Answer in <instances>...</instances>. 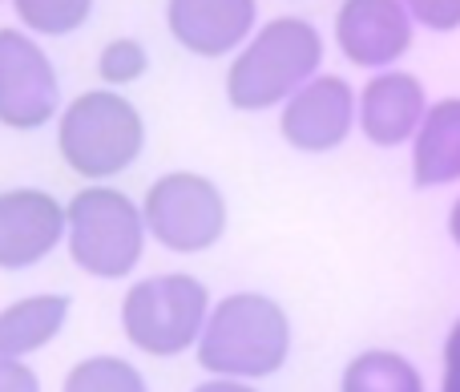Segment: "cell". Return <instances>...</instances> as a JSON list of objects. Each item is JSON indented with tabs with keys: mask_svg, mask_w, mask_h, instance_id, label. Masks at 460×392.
<instances>
[{
	"mask_svg": "<svg viewBox=\"0 0 460 392\" xmlns=\"http://www.w3.org/2000/svg\"><path fill=\"white\" fill-rule=\"evenodd\" d=\"M190 392H259V388H251L246 380H234V377H210V380H202V385L190 388Z\"/></svg>",
	"mask_w": 460,
	"mask_h": 392,
	"instance_id": "cell-22",
	"label": "cell"
},
{
	"mask_svg": "<svg viewBox=\"0 0 460 392\" xmlns=\"http://www.w3.org/2000/svg\"><path fill=\"white\" fill-rule=\"evenodd\" d=\"M323 65V37L303 16H275L246 37L226 69V102L243 113L283 105Z\"/></svg>",
	"mask_w": 460,
	"mask_h": 392,
	"instance_id": "cell-2",
	"label": "cell"
},
{
	"mask_svg": "<svg viewBox=\"0 0 460 392\" xmlns=\"http://www.w3.org/2000/svg\"><path fill=\"white\" fill-rule=\"evenodd\" d=\"M194 348H199V364L210 377L262 380L287 364L291 320L270 296L234 291L210 307Z\"/></svg>",
	"mask_w": 460,
	"mask_h": 392,
	"instance_id": "cell-1",
	"label": "cell"
},
{
	"mask_svg": "<svg viewBox=\"0 0 460 392\" xmlns=\"http://www.w3.org/2000/svg\"><path fill=\"white\" fill-rule=\"evenodd\" d=\"M356 126V94L335 73H315L307 85H299L283 102L279 129L303 154H327L343 146V138Z\"/></svg>",
	"mask_w": 460,
	"mask_h": 392,
	"instance_id": "cell-8",
	"label": "cell"
},
{
	"mask_svg": "<svg viewBox=\"0 0 460 392\" xmlns=\"http://www.w3.org/2000/svg\"><path fill=\"white\" fill-rule=\"evenodd\" d=\"M440 392H460V320L448 328V340H445V380H440Z\"/></svg>",
	"mask_w": 460,
	"mask_h": 392,
	"instance_id": "cell-21",
	"label": "cell"
},
{
	"mask_svg": "<svg viewBox=\"0 0 460 392\" xmlns=\"http://www.w3.org/2000/svg\"><path fill=\"white\" fill-rule=\"evenodd\" d=\"M69 259L93 280H126L146 251V218L118 186L89 183L65 202Z\"/></svg>",
	"mask_w": 460,
	"mask_h": 392,
	"instance_id": "cell-4",
	"label": "cell"
},
{
	"mask_svg": "<svg viewBox=\"0 0 460 392\" xmlns=\"http://www.w3.org/2000/svg\"><path fill=\"white\" fill-rule=\"evenodd\" d=\"M412 24H424L432 32L460 29V0H404Z\"/></svg>",
	"mask_w": 460,
	"mask_h": 392,
	"instance_id": "cell-19",
	"label": "cell"
},
{
	"mask_svg": "<svg viewBox=\"0 0 460 392\" xmlns=\"http://www.w3.org/2000/svg\"><path fill=\"white\" fill-rule=\"evenodd\" d=\"M210 316V291L194 275H150L137 280L121 299L126 340L146 356H182L199 344L202 324Z\"/></svg>",
	"mask_w": 460,
	"mask_h": 392,
	"instance_id": "cell-5",
	"label": "cell"
},
{
	"mask_svg": "<svg viewBox=\"0 0 460 392\" xmlns=\"http://www.w3.org/2000/svg\"><path fill=\"white\" fill-rule=\"evenodd\" d=\"M146 69H150V53H146V45L142 40H134V37L110 40V45L102 49V57H97V73H102V81L110 89L134 85Z\"/></svg>",
	"mask_w": 460,
	"mask_h": 392,
	"instance_id": "cell-18",
	"label": "cell"
},
{
	"mask_svg": "<svg viewBox=\"0 0 460 392\" xmlns=\"http://www.w3.org/2000/svg\"><path fill=\"white\" fill-rule=\"evenodd\" d=\"M254 0H166V24L194 57H226L254 32Z\"/></svg>",
	"mask_w": 460,
	"mask_h": 392,
	"instance_id": "cell-12",
	"label": "cell"
},
{
	"mask_svg": "<svg viewBox=\"0 0 460 392\" xmlns=\"http://www.w3.org/2000/svg\"><path fill=\"white\" fill-rule=\"evenodd\" d=\"M146 146V121L118 89H89L73 97L57 121V154L85 183L118 178Z\"/></svg>",
	"mask_w": 460,
	"mask_h": 392,
	"instance_id": "cell-3",
	"label": "cell"
},
{
	"mask_svg": "<svg viewBox=\"0 0 460 392\" xmlns=\"http://www.w3.org/2000/svg\"><path fill=\"white\" fill-rule=\"evenodd\" d=\"M61 392H150V385L121 356H85L69 369Z\"/></svg>",
	"mask_w": 460,
	"mask_h": 392,
	"instance_id": "cell-17",
	"label": "cell"
},
{
	"mask_svg": "<svg viewBox=\"0 0 460 392\" xmlns=\"http://www.w3.org/2000/svg\"><path fill=\"white\" fill-rule=\"evenodd\" d=\"M0 392H40V380L24 361H4L0 356Z\"/></svg>",
	"mask_w": 460,
	"mask_h": 392,
	"instance_id": "cell-20",
	"label": "cell"
},
{
	"mask_svg": "<svg viewBox=\"0 0 460 392\" xmlns=\"http://www.w3.org/2000/svg\"><path fill=\"white\" fill-rule=\"evenodd\" d=\"M448 235H453V243L460 247V199L453 202V210H448Z\"/></svg>",
	"mask_w": 460,
	"mask_h": 392,
	"instance_id": "cell-23",
	"label": "cell"
},
{
	"mask_svg": "<svg viewBox=\"0 0 460 392\" xmlns=\"http://www.w3.org/2000/svg\"><path fill=\"white\" fill-rule=\"evenodd\" d=\"M340 392H424V377L408 356L388 352V348H367L348 361Z\"/></svg>",
	"mask_w": 460,
	"mask_h": 392,
	"instance_id": "cell-15",
	"label": "cell"
},
{
	"mask_svg": "<svg viewBox=\"0 0 460 392\" xmlns=\"http://www.w3.org/2000/svg\"><path fill=\"white\" fill-rule=\"evenodd\" d=\"M335 45L359 69H388L412 49V16L404 0H343L335 13Z\"/></svg>",
	"mask_w": 460,
	"mask_h": 392,
	"instance_id": "cell-9",
	"label": "cell"
},
{
	"mask_svg": "<svg viewBox=\"0 0 460 392\" xmlns=\"http://www.w3.org/2000/svg\"><path fill=\"white\" fill-rule=\"evenodd\" d=\"M424 113H429V94H424L420 77L404 69H380L356 97L359 129L367 142L384 146V150L412 142Z\"/></svg>",
	"mask_w": 460,
	"mask_h": 392,
	"instance_id": "cell-11",
	"label": "cell"
},
{
	"mask_svg": "<svg viewBox=\"0 0 460 392\" xmlns=\"http://www.w3.org/2000/svg\"><path fill=\"white\" fill-rule=\"evenodd\" d=\"M13 13L32 37H69L93 16V0H13Z\"/></svg>",
	"mask_w": 460,
	"mask_h": 392,
	"instance_id": "cell-16",
	"label": "cell"
},
{
	"mask_svg": "<svg viewBox=\"0 0 460 392\" xmlns=\"http://www.w3.org/2000/svg\"><path fill=\"white\" fill-rule=\"evenodd\" d=\"M412 183L420 191L460 183V97L432 102L412 134Z\"/></svg>",
	"mask_w": 460,
	"mask_h": 392,
	"instance_id": "cell-13",
	"label": "cell"
},
{
	"mask_svg": "<svg viewBox=\"0 0 460 392\" xmlns=\"http://www.w3.org/2000/svg\"><path fill=\"white\" fill-rule=\"evenodd\" d=\"M65 320H69V296H29L16 299L0 312V356L4 361H24V356L40 352L61 336Z\"/></svg>",
	"mask_w": 460,
	"mask_h": 392,
	"instance_id": "cell-14",
	"label": "cell"
},
{
	"mask_svg": "<svg viewBox=\"0 0 460 392\" xmlns=\"http://www.w3.org/2000/svg\"><path fill=\"white\" fill-rule=\"evenodd\" d=\"M65 239V207L49 191L16 186L0 194V272H24Z\"/></svg>",
	"mask_w": 460,
	"mask_h": 392,
	"instance_id": "cell-10",
	"label": "cell"
},
{
	"mask_svg": "<svg viewBox=\"0 0 460 392\" xmlns=\"http://www.w3.org/2000/svg\"><path fill=\"white\" fill-rule=\"evenodd\" d=\"M61 110V81L32 32L0 29V126L40 129Z\"/></svg>",
	"mask_w": 460,
	"mask_h": 392,
	"instance_id": "cell-7",
	"label": "cell"
},
{
	"mask_svg": "<svg viewBox=\"0 0 460 392\" xmlns=\"http://www.w3.org/2000/svg\"><path fill=\"white\" fill-rule=\"evenodd\" d=\"M146 235L178 255L210 251L226 235V199L207 174L174 170L162 174L142 199Z\"/></svg>",
	"mask_w": 460,
	"mask_h": 392,
	"instance_id": "cell-6",
	"label": "cell"
}]
</instances>
